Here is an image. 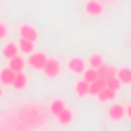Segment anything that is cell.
Returning <instances> with one entry per match:
<instances>
[{"label":"cell","instance_id":"1","mask_svg":"<svg viewBox=\"0 0 131 131\" xmlns=\"http://www.w3.org/2000/svg\"><path fill=\"white\" fill-rule=\"evenodd\" d=\"M42 71H45L46 77L54 79V77H58V75H60L62 66H60V62H58L56 58H48V60H46V64H45V68H42Z\"/></svg>","mask_w":131,"mask_h":131},{"label":"cell","instance_id":"2","mask_svg":"<svg viewBox=\"0 0 131 131\" xmlns=\"http://www.w3.org/2000/svg\"><path fill=\"white\" fill-rule=\"evenodd\" d=\"M46 60H48V56L42 54V52H31L29 54V66H31L33 70H42Z\"/></svg>","mask_w":131,"mask_h":131},{"label":"cell","instance_id":"3","mask_svg":"<svg viewBox=\"0 0 131 131\" xmlns=\"http://www.w3.org/2000/svg\"><path fill=\"white\" fill-rule=\"evenodd\" d=\"M125 116H127V110L122 104H112V106L108 108V118H110L112 122H122Z\"/></svg>","mask_w":131,"mask_h":131},{"label":"cell","instance_id":"4","mask_svg":"<svg viewBox=\"0 0 131 131\" xmlns=\"http://www.w3.org/2000/svg\"><path fill=\"white\" fill-rule=\"evenodd\" d=\"M102 4L98 2V0H87L85 2V12L89 14V16H93V17H96V16H100L102 14Z\"/></svg>","mask_w":131,"mask_h":131},{"label":"cell","instance_id":"5","mask_svg":"<svg viewBox=\"0 0 131 131\" xmlns=\"http://www.w3.org/2000/svg\"><path fill=\"white\" fill-rule=\"evenodd\" d=\"M19 35H21V39H27V41H33V42L39 39V33H37V29L33 27V25H21Z\"/></svg>","mask_w":131,"mask_h":131},{"label":"cell","instance_id":"6","mask_svg":"<svg viewBox=\"0 0 131 131\" xmlns=\"http://www.w3.org/2000/svg\"><path fill=\"white\" fill-rule=\"evenodd\" d=\"M68 68H70V71H73V73H83V71L87 70L83 58H71V60L68 62Z\"/></svg>","mask_w":131,"mask_h":131},{"label":"cell","instance_id":"7","mask_svg":"<svg viewBox=\"0 0 131 131\" xmlns=\"http://www.w3.org/2000/svg\"><path fill=\"white\" fill-rule=\"evenodd\" d=\"M12 87H16L17 91H23L25 87H27V75L23 73V70L21 71H16V75H14V83Z\"/></svg>","mask_w":131,"mask_h":131},{"label":"cell","instance_id":"8","mask_svg":"<svg viewBox=\"0 0 131 131\" xmlns=\"http://www.w3.org/2000/svg\"><path fill=\"white\" fill-rule=\"evenodd\" d=\"M104 87H106V79H104V77L94 79L93 83H89V94H94V96H96V94L100 93Z\"/></svg>","mask_w":131,"mask_h":131},{"label":"cell","instance_id":"9","mask_svg":"<svg viewBox=\"0 0 131 131\" xmlns=\"http://www.w3.org/2000/svg\"><path fill=\"white\" fill-rule=\"evenodd\" d=\"M116 93H118L116 89H110V87H104V89H102L100 93L96 94V98L100 100V102H108V100H114V98H116Z\"/></svg>","mask_w":131,"mask_h":131},{"label":"cell","instance_id":"10","mask_svg":"<svg viewBox=\"0 0 131 131\" xmlns=\"http://www.w3.org/2000/svg\"><path fill=\"white\" fill-rule=\"evenodd\" d=\"M14 75H16V71L12 70V68H4V70L0 71V83L2 85H12L14 83Z\"/></svg>","mask_w":131,"mask_h":131},{"label":"cell","instance_id":"11","mask_svg":"<svg viewBox=\"0 0 131 131\" xmlns=\"http://www.w3.org/2000/svg\"><path fill=\"white\" fill-rule=\"evenodd\" d=\"M17 52H19V45H16V42H8V45L2 48V56H4L6 60L17 56Z\"/></svg>","mask_w":131,"mask_h":131},{"label":"cell","instance_id":"12","mask_svg":"<svg viewBox=\"0 0 131 131\" xmlns=\"http://www.w3.org/2000/svg\"><path fill=\"white\" fill-rule=\"evenodd\" d=\"M116 77L122 81V85H129L131 83V70L129 68H119V70H116Z\"/></svg>","mask_w":131,"mask_h":131},{"label":"cell","instance_id":"13","mask_svg":"<svg viewBox=\"0 0 131 131\" xmlns=\"http://www.w3.org/2000/svg\"><path fill=\"white\" fill-rule=\"evenodd\" d=\"M56 118H58V122H60L62 125H68V123H71V122H73V112H71V110H68V108H64V110H62L60 114L56 116Z\"/></svg>","mask_w":131,"mask_h":131},{"label":"cell","instance_id":"14","mask_svg":"<svg viewBox=\"0 0 131 131\" xmlns=\"http://www.w3.org/2000/svg\"><path fill=\"white\" fill-rule=\"evenodd\" d=\"M8 62H10V68H12L14 71H21V70L25 68V60L19 56V54H17V56H14V58H10Z\"/></svg>","mask_w":131,"mask_h":131},{"label":"cell","instance_id":"15","mask_svg":"<svg viewBox=\"0 0 131 131\" xmlns=\"http://www.w3.org/2000/svg\"><path fill=\"white\" fill-rule=\"evenodd\" d=\"M19 50L21 52H25V54H31V52H35V42L33 41H27V39H19Z\"/></svg>","mask_w":131,"mask_h":131},{"label":"cell","instance_id":"16","mask_svg":"<svg viewBox=\"0 0 131 131\" xmlns=\"http://www.w3.org/2000/svg\"><path fill=\"white\" fill-rule=\"evenodd\" d=\"M64 108H66V102L62 100V98H56V100H52V102H50V114H52V116H58Z\"/></svg>","mask_w":131,"mask_h":131},{"label":"cell","instance_id":"17","mask_svg":"<svg viewBox=\"0 0 131 131\" xmlns=\"http://www.w3.org/2000/svg\"><path fill=\"white\" fill-rule=\"evenodd\" d=\"M98 75H100V77H104V79H108V77H112V75H116V70L104 62V64L98 68Z\"/></svg>","mask_w":131,"mask_h":131},{"label":"cell","instance_id":"18","mask_svg":"<svg viewBox=\"0 0 131 131\" xmlns=\"http://www.w3.org/2000/svg\"><path fill=\"white\" fill-rule=\"evenodd\" d=\"M75 93H77V96H87V94H89V81L81 79V81L75 85Z\"/></svg>","mask_w":131,"mask_h":131},{"label":"cell","instance_id":"19","mask_svg":"<svg viewBox=\"0 0 131 131\" xmlns=\"http://www.w3.org/2000/svg\"><path fill=\"white\" fill-rule=\"evenodd\" d=\"M100 75H98V70L96 68H89V70H85L83 71V79L85 81H89V83H93L94 79H98Z\"/></svg>","mask_w":131,"mask_h":131},{"label":"cell","instance_id":"20","mask_svg":"<svg viewBox=\"0 0 131 131\" xmlns=\"http://www.w3.org/2000/svg\"><path fill=\"white\" fill-rule=\"evenodd\" d=\"M102 64H104V58L100 56V54H93V56L89 58V66H91V68H96V70H98Z\"/></svg>","mask_w":131,"mask_h":131},{"label":"cell","instance_id":"21","mask_svg":"<svg viewBox=\"0 0 131 131\" xmlns=\"http://www.w3.org/2000/svg\"><path fill=\"white\" fill-rule=\"evenodd\" d=\"M106 87H110V89H116V91H118L119 87H122V81H119L116 75H112V77L106 79Z\"/></svg>","mask_w":131,"mask_h":131},{"label":"cell","instance_id":"22","mask_svg":"<svg viewBox=\"0 0 131 131\" xmlns=\"http://www.w3.org/2000/svg\"><path fill=\"white\" fill-rule=\"evenodd\" d=\"M6 35H8V27L4 23H0V39H4Z\"/></svg>","mask_w":131,"mask_h":131},{"label":"cell","instance_id":"23","mask_svg":"<svg viewBox=\"0 0 131 131\" xmlns=\"http://www.w3.org/2000/svg\"><path fill=\"white\" fill-rule=\"evenodd\" d=\"M125 110H127V116H129V118H131V104H129V106L125 108Z\"/></svg>","mask_w":131,"mask_h":131},{"label":"cell","instance_id":"24","mask_svg":"<svg viewBox=\"0 0 131 131\" xmlns=\"http://www.w3.org/2000/svg\"><path fill=\"white\" fill-rule=\"evenodd\" d=\"M0 96H2V83H0Z\"/></svg>","mask_w":131,"mask_h":131}]
</instances>
